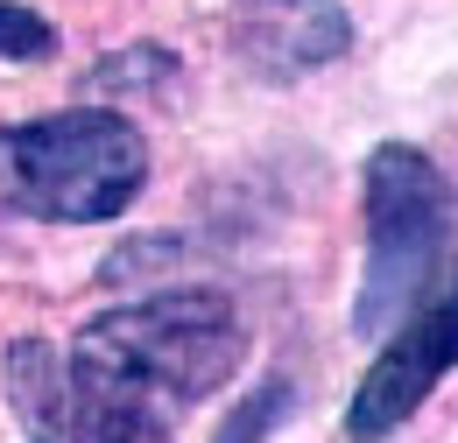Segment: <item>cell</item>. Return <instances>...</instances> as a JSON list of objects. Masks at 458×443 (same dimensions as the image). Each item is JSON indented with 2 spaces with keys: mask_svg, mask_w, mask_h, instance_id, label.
<instances>
[{
  "mask_svg": "<svg viewBox=\"0 0 458 443\" xmlns=\"http://www.w3.org/2000/svg\"><path fill=\"white\" fill-rule=\"evenodd\" d=\"M452 366H458V281L445 296H430V303L381 345V359L367 366V380H360L352 408H345V430L360 443H381L388 430H402V422L430 401V388H437Z\"/></svg>",
  "mask_w": 458,
  "mask_h": 443,
  "instance_id": "4",
  "label": "cell"
},
{
  "mask_svg": "<svg viewBox=\"0 0 458 443\" xmlns=\"http://www.w3.org/2000/svg\"><path fill=\"white\" fill-rule=\"evenodd\" d=\"M240 43L254 56H283L289 71H310L345 50V14L325 0H261V14L240 29Z\"/></svg>",
  "mask_w": 458,
  "mask_h": 443,
  "instance_id": "5",
  "label": "cell"
},
{
  "mask_svg": "<svg viewBox=\"0 0 458 443\" xmlns=\"http://www.w3.org/2000/svg\"><path fill=\"white\" fill-rule=\"evenodd\" d=\"M458 239V197L437 176V163L409 141L374 148L367 163V275L352 296V331L395 338L423 303L437 275L452 268Z\"/></svg>",
  "mask_w": 458,
  "mask_h": 443,
  "instance_id": "3",
  "label": "cell"
},
{
  "mask_svg": "<svg viewBox=\"0 0 458 443\" xmlns=\"http://www.w3.org/2000/svg\"><path fill=\"white\" fill-rule=\"evenodd\" d=\"M247 359V331L219 288H156L120 303L50 352L21 338L7 352L14 408L43 443H114L127 430H170L183 408L219 394Z\"/></svg>",
  "mask_w": 458,
  "mask_h": 443,
  "instance_id": "1",
  "label": "cell"
},
{
  "mask_svg": "<svg viewBox=\"0 0 458 443\" xmlns=\"http://www.w3.org/2000/svg\"><path fill=\"white\" fill-rule=\"evenodd\" d=\"M114 443H170V430H127V437H114Z\"/></svg>",
  "mask_w": 458,
  "mask_h": 443,
  "instance_id": "8",
  "label": "cell"
},
{
  "mask_svg": "<svg viewBox=\"0 0 458 443\" xmlns=\"http://www.w3.org/2000/svg\"><path fill=\"white\" fill-rule=\"evenodd\" d=\"M148 183V141L127 113H50L0 127V197L21 219L99 225L120 219Z\"/></svg>",
  "mask_w": 458,
  "mask_h": 443,
  "instance_id": "2",
  "label": "cell"
},
{
  "mask_svg": "<svg viewBox=\"0 0 458 443\" xmlns=\"http://www.w3.org/2000/svg\"><path fill=\"white\" fill-rule=\"evenodd\" d=\"M0 56H7V63H43V56H57V29H50L36 7L0 0Z\"/></svg>",
  "mask_w": 458,
  "mask_h": 443,
  "instance_id": "6",
  "label": "cell"
},
{
  "mask_svg": "<svg viewBox=\"0 0 458 443\" xmlns=\"http://www.w3.org/2000/svg\"><path fill=\"white\" fill-rule=\"evenodd\" d=\"M283 408H289V388H283V380H268V388H261V401H254V408H240L226 430H219V443H254L268 422H276V415H283Z\"/></svg>",
  "mask_w": 458,
  "mask_h": 443,
  "instance_id": "7",
  "label": "cell"
}]
</instances>
